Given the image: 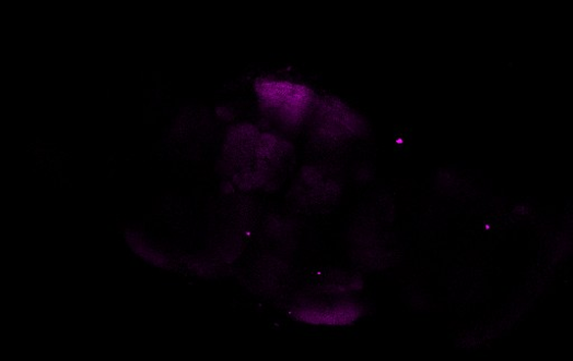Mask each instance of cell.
<instances>
[{"label":"cell","instance_id":"cell-2","mask_svg":"<svg viewBox=\"0 0 573 361\" xmlns=\"http://www.w3.org/2000/svg\"><path fill=\"white\" fill-rule=\"evenodd\" d=\"M296 320L313 325H346L359 316L358 306L351 303L337 305H302L294 313Z\"/></svg>","mask_w":573,"mask_h":361},{"label":"cell","instance_id":"cell-1","mask_svg":"<svg viewBox=\"0 0 573 361\" xmlns=\"http://www.w3.org/2000/svg\"><path fill=\"white\" fill-rule=\"evenodd\" d=\"M257 93L264 111L285 129L297 127L312 106L311 92L290 82L261 80Z\"/></svg>","mask_w":573,"mask_h":361}]
</instances>
